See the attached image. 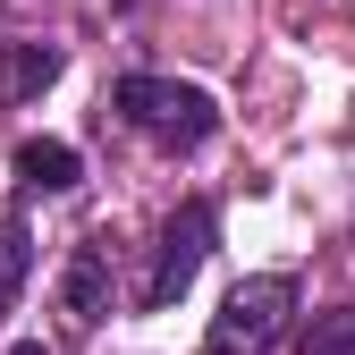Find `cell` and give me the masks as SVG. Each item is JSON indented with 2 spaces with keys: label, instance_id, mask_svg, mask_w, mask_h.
<instances>
[{
  "label": "cell",
  "instance_id": "cell-9",
  "mask_svg": "<svg viewBox=\"0 0 355 355\" xmlns=\"http://www.w3.org/2000/svg\"><path fill=\"white\" fill-rule=\"evenodd\" d=\"M9 355H51V347H42V338H17V347H9Z\"/></svg>",
  "mask_w": 355,
  "mask_h": 355
},
{
  "label": "cell",
  "instance_id": "cell-7",
  "mask_svg": "<svg viewBox=\"0 0 355 355\" xmlns=\"http://www.w3.org/2000/svg\"><path fill=\"white\" fill-rule=\"evenodd\" d=\"M296 355H355V304L313 313V322H304V338H296Z\"/></svg>",
  "mask_w": 355,
  "mask_h": 355
},
{
  "label": "cell",
  "instance_id": "cell-3",
  "mask_svg": "<svg viewBox=\"0 0 355 355\" xmlns=\"http://www.w3.org/2000/svg\"><path fill=\"white\" fill-rule=\"evenodd\" d=\"M211 237H220V203H203V195H187V203L161 220L153 271H144V288H136V304H144V313H161V304H178V296L195 288V271L211 262Z\"/></svg>",
  "mask_w": 355,
  "mask_h": 355
},
{
  "label": "cell",
  "instance_id": "cell-6",
  "mask_svg": "<svg viewBox=\"0 0 355 355\" xmlns=\"http://www.w3.org/2000/svg\"><path fill=\"white\" fill-rule=\"evenodd\" d=\"M60 76V42H9L0 51V102H26Z\"/></svg>",
  "mask_w": 355,
  "mask_h": 355
},
{
  "label": "cell",
  "instance_id": "cell-8",
  "mask_svg": "<svg viewBox=\"0 0 355 355\" xmlns=\"http://www.w3.org/2000/svg\"><path fill=\"white\" fill-rule=\"evenodd\" d=\"M34 271V237H26V220H0V313H9V296L26 288Z\"/></svg>",
  "mask_w": 355,
  "mask_h": 355
},
{
  "label": "cell",
  "instance_id": "cell-4",
  "mask_svg": "<svg viewBox=\"0 0 355 355\" xmlns=\"http://www.w3.org/2000/svg\"><path fill=\"white\" fill-rule=\"evenodd\" d=\"M110 296H119V271H110V237H85L68 254V271H60V304L76 322H102L110 313Z\"/></svg>",
  "mask_w": 355,
  "mask_h": 355
},
{
  "label": "cell",
  "instance_id": "cell-1",
  "mask_svg": "<svg viewBox=\"0 0 355 355\" xmlns=\"http://www.w3.org/2000/svg\"><path fill=\"white\" fill-rule=\"evenodd\" d=\"M110 102H119V119L136 127V136H153L161 153H195L211 127H220V110H211L203 85H178V76H153V68L119 76V85H110Z\"/></svg>",
  "mask_w": 355,
  "mask_h": 355
},
{
  "label": "cell",
  "instance_id": "cell-5",
  "mask_svg": "<svg viewBox=\"0 0 355 355\" xmlns=\"http://www.w3.org/2000/svg\"><path fill=\"white\" fill-rule=\"evenodd\" d=\"M17 178H26L34 195H76L85 161H76V144H60V136H34V144H17Z\"/></svg>",
  "mask_w": 355,
  "mask_h": 355
},
{
  "label": "cell",
  "instance_id": "cell-2",
  "mask_svg": "<svg viewBox=\"0 0 355 355\" xmlns=\"http://www.w3.org/2000/svg\"><path fill=\"white\" fill-rule=\"evenodd\" d=\"M296 313V279L288 271H262V279H237L229 296H220V313L203 330V355H271L279 330Z\"/></svg>",
  "mask_w": 355,
  "mask_h": 355
}]
</instances>
